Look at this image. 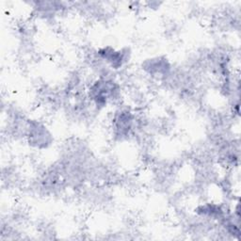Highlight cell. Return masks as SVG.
Instances as JSON below:
<instances>
[{
  "label": "cell",
  "mask_w": 241,
  "mask_h": 241,
  "mask_svg": "<svg viewBox=\"0 0 241 241\" xmlns=\"http://www.w3.org/2000/svg\"><path fill=\"white\" fill-rule=\"evenodd\" d=\"M113 55H114V51H111V52H110V54H109V55H106V57H105V58L107 59V61H109V62H110V61H111V59H112L111 58L113 57ZM116 62H118V63H119V65L122 64V57H120V56L114 57V58H113V60H112V63H111V64H112V66H113V65L115 66V63H116Z\"/></svg>",
  "instance_id": "1"
}]
</instances>
